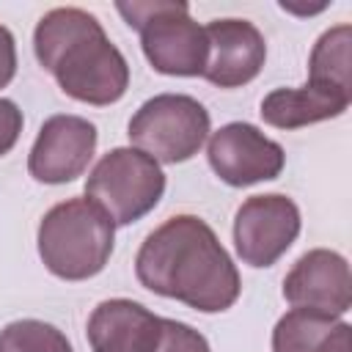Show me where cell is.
Returning <instances> with one entry per match:
<instances>
[{
  "label": "cell",
  "mask_w": 352,
  "mask_h": 352,
  "mask_svg": "<svg viewBox=\"0 0 352 352\" xmlns=\"http://www.w3.org/2000/svg\"><path fill=\"white\" fill-rule=\"evenodd\" d=\"M16 74V41L14 33L0 25V88H6Z\"/></svg>",
  "instance_id": "d6986e66"
},
{
  "label": "cell",
  "mask_w": 352,
  "mask_h": 352,
  "mask_svg": "<svg viewBox=\"0 0 352 352\" xmlns=\"http://www.w3.org/2000/svg\"><path fill=\"white\" fill-rule=\"evenodd\" d=\"M99 132L82 116H50L30 148L28 170L41 184H66L82 176L94 160Z\"/></svg>",
  "instance_id": "9c48e42d"
},
{
  "label": "cell",
  "mask_w": 352,
  "mask_h": 352,
  "mask_svg": "<svg viewBox=\"0 0 352 352\" xmlns=\"http://www.w3.org/2000/svg\"><path fill=\"white\" fill-rule=\"evenodd\" d=\"M85 336L91 352H154L162 336V316L135 300L113 297L91 311Z\"/></svg>",
  "instance_id": "7c38bea8"
},
{
  "label": "cell",
  "mask_w": 352,
  "mask_h": 352,
  "mask_svg": "<svg viewBox=\"0 0 352 352\" xmlns=\"http://www.w3.org/2000/svg\"><path fill=\"white\" fill-rule=\"evenodd\" d=\"M38 63L77 102L107 107L129 88V63L102 22L74 6L47 11L33 30Z\"/></svg>",
  "instance_id": "7a4b0ae2"
},
{
  "label": "cell",
  "mask_w": 352,
  "mask_h": 352,
  "mask_svg": "<svg viewBox=\"0 0 352 352\" xmlns=\"http://www.w3.org/2000/svg\"><path fill=\"white\" fill-rule=\"evenodd\" d=\"M165 192V173L148 154L118 146L110 148L85 179L91 198L116 226H132L146 217Z\"/></svg>",
  "instance_id": "5b68a950"
},
{
  "label": "cell",
  "mask_w": 352,
  "mask_h": 352,
  "mask_svg": "<svg viewBox=\"0 0 352 352\" xmlns=\"http://www.w3.org/2000/svg\"><path fill=\"white\" fill-rule=\"evenodd\" d=\"M209 110L187 94H157L146 99L129 118L126 135L132 148L154 162L176 165L198 154L209 138Z\"/></svg>",
  "instance_id": "8992f818"
},
{
  "label": "cell",
  "mask_w": 352,
  "mask_h": 352,
  "mask_svg": "<svg viewBox=\"0 0 352 352\" xmlns=\"http://www.w3.org/2000/svg\"><path fill=\"white\" fill-rule=\"evenodd\" d=\"M206 157L217 179L231 187H250L278 179L286 165L280 143H275L248 121H231L212 132Z\"/></svg>",
  "instance_id": "ba28073f"
},
{
  "label": "cell",
  "mask_w": 352,
  "mask_h": 352,
  "mask_svg": "<svg viewBox=\"0 0 352 352\" xmlns=\"http://www.w3.org/2000/svg\"><path fill=\"white\" fill-rule=\"evenodd\" d=\"M206 33V66L204 74L217 88H239L258 77L267 60V41L261 30L248 19H214Z\"/></svg>",
  "instance_id": "30bf717a"
},
{
  "label": "cell",
  "mask_w": 352,
  "mask_h": 352,
  "mask_svg": "<svg viewBox=\"0 0 352 352\" xmlns=\"http://www.w3.org/2000/svg\"><path fill=\"white\" fill-rule=\"evenodd\" d=\"M0 352H74V349L55 324L41 319H16L0 330Z\"/></svg>",
  "instance_id": "2e32d148"
},
{
  "label": "cell",
  "mask_w": 352,
  "mask_h": 352,
  "mask_svg": "<svg viewBox=\"0 0 352 352\" xmlns=\"http://www.w3.org/2000/svg\"><path fill=\"white\" fill-rule=\"evenodd\" d=\"M349 44H352V28L336 25L319 36V41L311 50L308 60V82L322 88H336L344 94H352L349 82Z\"/></svg>",
  "instance_id": "9a60e30c"
},
{
  "label": "cell",
  "mask_w": 352,
  "mask_h": 352,
  "mask_svg": "<svg viewBox=\"0 0 352 352\" xmlns=\"http://www.w3.org/2000/svg\"><path fill=\"white\" fill-rule=\"evenodd\" d=\"M352 102V94L305 82L302 88H275L261 99V118L278 129H300L341 116Z\"/></svg>",
  "instance_id": "4fadbf2b"
},
{
  "label": "cell",
  "mask_w": 352,
  "mask_h": 352,
  "mask_svg": "<svg viewBox=\"0 0 352 352\" xmlns=\"http://www.w3.org/2000/svg\"><path fill=\"white\" fill-rule=\"evenodd\" d=\"M272 352H352V327L341 316L292 308L272 330Z\"/></svg>",
  "instance_id": "5bb4252c"
},
{
  "label": "cell",
  "mask_w": 352,
  "mask_h": 352,
  "mask_svg": "<svg viewBox=\"0 0 352 352\" xmlns=\"http://www.w3.org/2000/svg\"><path fill=\"white\" fill-rule=\"evenodd\" d=\"M38 256L63 280H88L104 270L116 245V223L91 198H66L38 223Z\"/></svg>",
  "instance_id": "3957f363"
},
{
  "label": "cell",
  "mask_w": 352,
  "mask_h": 352,
  "mask_svg": "<svg viewBox=\"0 0 352 352\" xmlns=\"http://www.w3.org/2000/svg\"><path fill=\"white\" fill-rule=\"evenodd\" d=\"M135 275L143 289L201 314L228 311L242 292L228 250L195 214H173L154 228L135 256Z\"/></svg>",
  "instance_id": "6da1fadb"
},
{
  "label": "cell",
  "mask_w": 352,
  "mask_h": 352,
  "mask_svg": "<svg viewBox=\"0 0 352 352\" xmlns=\"http://www.w3.org/2000/svg\"><path fill=\"white\" fill-rule=\"evenodd\" d=\"M283 297L294 308L344 316L352 305V278L346 258L327 248L302 253L283 278Z\"/></svg>",
  "instance_id": "8fae6325"
},
{
  "label": "cell",
  "mask_w": 352,
  "mask_h": 352,
  "mask_svg": "<svg viewBox=\"0 0 352 352\" xmlns=\"http://www.w3.org/2000/svg\"><path fill=\"white\" fill-rule=\"evenodd\" d=\"M154 352H212L209 341L190 324L176 319H162V336Z\"/></svg>",
  "instance_id": "e0dca14e"
},
{
  "label": "cell",
  "mask_w": 352,
  "mask_h": 352,
  "mask_svg": "<svg viewBox=\"0 0 352 352\" xmlns=\"http://www.w3.org/2000/svg\"><path fill=\"white\" fill-rule=\"evenodd\" d=\"M19 132H22V110L11 99L0 96V157H6L16 146Z\"/></svg>",
  "instance_id": "ac0fdd59"
},
{
  "label": "cell",
  "mask_w": 352,
  "mask_h": 352,
  "mask_svg": "<svg viewBox=\"0 0 352 352\" xmlns=\"http://www.w3.org/2000/svg\"><path fill=\"white\" fill-rule=\"evenodd\" d=\"M118 14L140 33L146 60L160 74L201 77L206 66V33L190 16L187 3L143 0L116 3Z\"/></svg>",
  "instance_id": "277c9868"
},
{
  "label": "cell",
  "mask_w": 352,
  "mask_h": 352,
  "mask_svg": "<svg viewBox=\"0 0 352 352\" xmlns=\"http://www.w3.org/2000/svg\"><path fill=\"white\" fill-rule=\"evenodd\" d=\"M300 209L283 192L250 195L234 217L236 256L250 267H272L300 236Z\"/></svg>",
  "instance_id": "52a82bcc"
}]
</instances>
